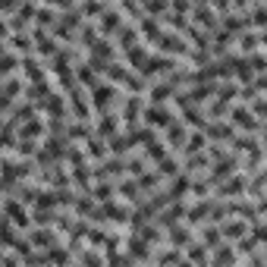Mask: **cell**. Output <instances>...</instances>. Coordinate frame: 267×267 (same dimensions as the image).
<instances>
[{"label": "cell", "mask_w": 267, "mask_h": 267, "mask_svg": "<svg viewBox=\"0 0 267 267\" xmlns=\"http://www.w3.org/2000/svg\"><path fill=\"white\" fill-rule=\"evenodd\" d=\"M148 123H151V126H170V113H167L164 107H151Z\"/></svg>", "instance_id": "obj_1"}, {"label": "cell", "mask_w": 267, "mask_h": 267, "mask_svg": "<svg viewBox=\"0 0 267 267\" xmlns=\"http://www.w3.org/2000/svg\"><path fill=\"white\" fill-rule=\"evenodd\" d=\"M10 220H13L16 226H25V223H29V220H25V211H22V208H10Z\"/></svg>", "instance_id": "obj_2"}, {"label": "cell", "mask_w": 267, "mask_h": 267, "mask_svg": "<svg viewBox=\"0 0 267 267\" xmlns=\"http://www.w3.org/2000/svg\"><path fill=\"white\" fill-rule=\"evenodd\" d=\"M107 101H110V88H98V91H95V104L104 107Z\"/></svg>", "instance_id": "obj_3"}]
</instances>
